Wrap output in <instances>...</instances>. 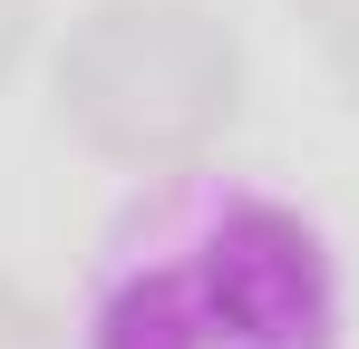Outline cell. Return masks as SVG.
<instances>
[{
    "label": "cell",
    "instance_id": "obj_1",
    "mask_svg": "<svg viewBox=\"0 0 359 349\" xmlns=\"http://www.w3.org/2000/svg\"><path fill=\"white\" fill-rule=\"evenodd\" d=\"M340 262L282 194H224L165 262H117L88 301V349H330Z\"/></svg>",
    "mask_w": 359,
    "mask_h": 349
},
{
    "label": "cell",
    "instance_id": "obj_2",
    "mask_svg": "<svg viewBox=\"0 0 359 349\" xmlns=\"http://www.w3.org/2000/svg\"><path fill=\"white\" fill-rule=\"evenodd\" d=\"M49 116L136 174L204 165L243 116V29L204 0H97L49 58Z\"/></svg>",
    "mask_w": 359,
    "mask_h": 349
},
{
    "label": "cell",
    "instance_id": "obj_3",
    "mask_svg": "<svg viewBox=\"0 0 359 349\" xmlns=\"http://www.w3.org/2000/svg\"><path fill=\"white\" fill-rule=\"evenodd\" d=\"M301 20H311V39L330 58V78H340V97L359 107V0H292Z\"/></svg>",
    "mask_w": 359,
    "mask_h": 349
},
{
    "label": "cell",
    "instance_id": "obj_4",
    "mask_svg": "<svg viewBox=\"0 0 359 349\" xmlns=\"http://www.w3.org/2000/svg\"><path fill=\"white\" fill-rule=\"evenodd\" d=\"M0 349H68L59 320H49V301L29 282H10V272H0Z\"/></svg>",
    "mask_w": 359,
    "mask_h": 349
},
{
    "label": "cell",
    "instance_id": "obj_5",
    "mask_svg": "<svg viewBox=\"0 0 359 349\" xmlns=\"http://www.w3.org/2000/svg\"><path fill=\"white\" fill-rule=\"evenodd\" d=\"M29 39H39V0H0V88L20 78V58H29Z\"/></svg>",
    "mask_w": 359,
    "mask_h": 349
}]
</instances>
